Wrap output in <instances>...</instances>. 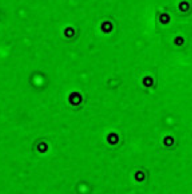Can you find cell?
Wrapping results in <instances>:
<instances>
[{"label":"cell","instance_id":"obj_1","mask_svg":"<svg viewBox=\"0 0 192 194\" xmlns=\"http://www.w3.org/2000/svg\"><path fill=\"white\" fill-rule=\"evenodd\" d=\"M159 20L161 23L163 24H167L170 21V16L167 14H162L159 17Z\"/></svg>","mask_w":192,"mask_h":194},{"label":"cell","instance_id":"obj_2","mask_svg":"<svg viewBox=\"0 0 192 194\" xmlns=\"http://www.w3.org/2000/svg\"><path fill=\"white\" fill-rule=\"evenodd\" d=\"M189 8V4L185 1L182 2L180 4H179V9L182 11H188V9Z\"/></svg>","mask_w":192,"mask_h":194},{"label":"cell","instance_id":"obj_4","mask_svg":"<svg viewBox=\"0 0 192 194\" xmlns=\"http://www.w3.org/2000/svg\"><path fill=\"white\" fill-rule=\"evenodd\" d=\"M143 84L145 85H146V86H150L152 83H153V80H152V79L151 77H146L144 79H143Z\"/></svg>","mask_w":192,"mask_h":194},{"label":"cell","instance_id":"obj_3","mask_svg":"<svg viewBox=\"0 0 192 194\" xmlns=\"http://www.w3.org/2000/svg\"><path fill=\"white\" fill-rule=\"evenodd\" d=\"M184 43V39L182 36H176L174 39V43L177 46H181Z\"/></svg>","mask_w":192,"mask_h":194}]
</instances>
